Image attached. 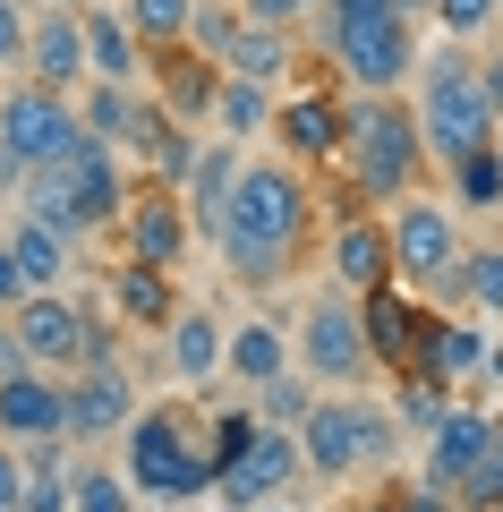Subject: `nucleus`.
Instances as JSON below:
<instances>
[{"instance_id": "1", "label": "nucleus", "mask_w": 503, "mask_h": 512, "mask_svg": "<svg viewBox=\"0 0 503 512\" xmlns=\"http://www.w3.org/2000/svg\"><path fill=\"white\" fill-rule=\"evenodd\" d=\"M307 231H316V188H307V171L282 163V154H248L205 239L222 248V265L239 282L265 291V282H282L307 256Z\"/></svg>"}, {"instance_id": "2", "label": "nucleus", "mask_w": 503, "mask_h": 512, "mask_svg": "<svg viewBox=\"0 0 503 512\" xmlns=\"http://www.w3.org/2000/svg\"><path fill=\"white\" fill-rule=\"evenodd\" d=\"M333 163L350 171V197L367 205V214H384V205L418 197V188L435 180L427 171V146H418V120L401 94H350V128H342V154Z\"/></svg>"}, {"instance_id": "3", "label": "nucleus", "mask_w": 503, "mask_h": 512, "mask_svg": "<svg viewBox=\"0 0 503 512\" xmlns=\"http://www.w3.org/2000/svg\"><path fill=\"white\" fill-rule=\"evenodd\" d=\"M410 120H418V146H427V171L444 180L461 154L495 146V111L478 94V69H469V43H444V52H418L410 69Z\"/></svg>"}, {"instance_id": "4", "label": "nucleus", "mask_w": 503, "mask_h": 512, "mask_svg": "<svg viewBox=\"0 0 503 512\" xmlns=\"http://www.w3.org/2000/svg\"><path fill=\"white\" fill-rule=\"evenodd\" d=\"M120 461H128V487L137 495H214V461L197 444V410H137L120 427Z\"/></svg>"}, {"instance_id": "5", "label": "nucleus", "mask_w": 503, "mask_h": 512, "mask_svg": "<svg viewBox=\"0 0 503 512\" xmlns=\"http://www.w3.org/2000/svg\"><path fill=\"white\" fill-rule=\"evenodd\" d=\"M290 367H299L307 384H333V393H350V384H367L376 376V359H367V333H359V299L350 291H307V308H299V325H290Z\"/></svg>"}, {"instance_id": "6", "label": "nucleus", "mask_w": 503, "mask_h": 512, "mask_svg": "<svg viewBox=\"0 0 503 512\" xmlns=\"http://www.w3.org/2000/svg\"><path fill=\"white\" fill-rule=\"evenodd\" d=\"M324 60H333V86H350V94H410L418 26H401L393 9H376V18H324Z\"/></svg>"}, {"instance_id": "7", "label": "nucleus", "mask_w": 503, "mask_h": 512, "mask_svg": "<svg viewBox=\"0 0 503 512\" xmlns=\"http://www.w3.org/2000/svg\"><path fill=\"white\" fill-rule=\"evenodd\" d=\"M384 239H393V282L401 291H435L444 299V282H452V265H461V214H452L444 197H401V205H384Z\"/></svg>"}, {"instance_id": "8", "label": "nucleus", "mask_w": 503, "mask_h": 512, "mask_svg": "<svg viewBox=\"0 0 503 512\" xmlns=\"http://www.w3.org/2000/svg\"><path fill=\"white\" fill-rule=\"evenodd\" d=\"M77 137H86V128H77V103H69V94L35 86V77H26V86H9V94H0V146L18 154L26 171L60 163V154H69Z\"/></svg>"}, {"instance_id": "9", "label": "nucleus", "mask_w": 503, "mask_h": 512, "mask_svg": "<svg viewBox=\"0 0 503 512\" xmlns=\"http://www.w3.org/2000/svg\"><path fill=\"white\" fill-rule=\"evenodd\" d=\"M342 128H350V94L342 86H299V94H273V146H282V163L316 171L342 154Z\"/></svg>"}, {"instance_id": "10", "label": "nucleus", "mask_w": 503, "mask_h": 512, "mask_svg": "<svg viewBox=\"0 0 503 512\" xmlns=\"http://www.w3.org/2000/svg\"><path fill=\"white\" fill-rule=\"evenodd\" d=\"M299 478H307V470H299V436H290V427H256V436L214 470V504H222V512H248V504L290 495Z\"/></svg>"}, {"instance_id": "11", "label": "nucleus", "mask_w": 503, "mask_h": 512, "mask_svg": "<svg viewBox=\"0 0 503 512\" xmlns=\"http://www.w3.org/2000/svg\"><path fill=\"white\" fill-rule=\"evenodd\" d=\"M60 180V197H69V214H77V231H111L120 222V205H128V154H111L103 137H77L60 163H43Z\"/></svg>"}, {"instance_id": "12", "label": "nucleus", "mask_w": 503, "mask_h": 512, "mask_svg": "<svg viewBox=\"0 0 503 512\" xmlns=\"http://www.w3.org/2000/svg\"><path fill=\"white\" fill-rule=\"evenodd\" d=\"M111 231H120V256H128V265H154V274H180V265H188V214H180V188L137 180Z\"/></svg>"}, {"instance_id": "13", "label": "nucleus", "mask_w": 503, "mask_h": 512, "mask_svg": "<svg viewBox=\"0 0 503 512\" xmlns=\"http://www.w3.org/2000/svg\"><path fill=\"white\" fill-rule=\"evenodd\" d=\"M9 333H18L26 367H43V376H77V359H86V308L69 291H26L9 308Z\"/></svg>"}, {"instance_id": "14", "label": "nucleus", "mask_w": 503, "mask_h": 512, "mask_svg": "<svg viewBox=\"0 0 503 512\" xmlns=\"http://www.w3.org/2000/svg\"><path fill=\"white\" fill-rule=\"evenodd\" d=\"M486 453H495V410H461V402H452L444 419L427 427V478H418V487H435V495L461 504L469 478L486 470Z\"/></svg>"}, {"instance_id": "15", "label": "nucleus", "mask_w": 503, "mask_h": 512, "mask_svg": "<svg viewBox=\"0 0 503 512\" xmlns=\"http://www.w3.org/2000/svg\"><path fill=\"white\" fill-rule=\"evenodd\" d=\"M137 419V376L120 367H77L69 376V444L94 453V444H120V427Z\"/></svg>"}, {"instance_id": "16", "label": "nucleus", "mask_w": 503, "mask_h": 512, "mask_svg": "<svg viewBox=\"0 0 503 512\" xmlns=\"http://www.w3.org/2000/svg\"><path fill=\"white\" fill-rule=\"evenodd\" d=\"M324 282L333 291H376V282H393V239H384V214H367V205H342V222L324 231Z\"/></svg>"}, {"instance_id": "17", "label": "nucleus", "mask_w": 503, "mask_h": 512, "mask_svg": "<svg viewBox=\"0 0 503 512\" xmlns=\"http://www.w3.org/2000/svg\"><path fill=\"white\" fill-rule=\"evenodd\" d=\"M299 470L324 478V487H350L359 478V410H350V393H316V410H307L299 427Z\"/></svg>"}, {"instance_id": "18", "label": "nucleus", "mask_w": 503, "mask_h": 512, "mask_svg": "<svg viewBox=\"0 0 503 512\" xmlns=\"http://www.w3.org/2000/svg\"><path fill=\"white\" fill-rule=\"evenodd\" d=\"M359 333H367L376 376H384V367L410 376V367H418V342H427V308H418L401 282H376V291H359Z\"/></svg>"}, {"instance_id": "19", "label": "nucleus", "mask_w": 503, "mask_h": 512, "mask_svg": "<svg viewBox=\"0 0 503 512\" xmlns=\"http://www.w3.org/2000/svg\"><path fill=\"white\" fill-rule=\"evenodd\" d=\"M52 436H69V376H43V367L0 376V444H52Z\"/></svg>"}, {"instance_id": "20", "label": "nucleus", "mask_w": 503, "mask_h": 512, "mask_svg": "<svg viewBox=\"0 0 503 512\" xmlns=\"http://www.w3.org/2000/svg\"><path fill=\"white\" fill-rule=\"evenodd\" d=\"M26 77L52 86V94L86 86V35H77V9H60V0L26 9Z\"/></svg>"}, {"instance_id": "21", "label": "nucleus", "mask_w": 503, "mask_h": 512, "mask_svg": "<svg viewBox=\"0 0 503 512\" xmlns=\"http://www.w3.org/2000/svg\"><path fill=\"white\" fill-rule=\"evenodd\" d=\"M69 103H77V128H86V137H103L111 154H137V137L162 120V103H154L145 86H103V77H86Z\"/></svg>"}, {"instance_id": "22", "label": "nucleus", "mask_w": 503, "mask_h": 512, "mask_svg": "<svg viewBox=\"0 0 503 512\" xmlns=\"http://www.w3.org/2000/svg\"><path fill=\"white\" fill-rule=\"evenodd\" d=\"M77 35H86V77H103V86H145V43L128 35L120 0H77Z\"/></svg>"}, {"instance_id": "23", "label": "nucleus", "mask_w": 503, "mask_h": 512, "mask_svg": "<svg viewBox=\"0 0 503 512\" xmlns=\"http://www.w3.org/2000/svg\"><path fill=\"white\" fill-rule=\"evenodd\" d=\"M162 367H171L188 393H197V384H214V376H222V316L180 299V308H171V325H162Z\"/></svg>"}, {"instance_id": "24", "label": "nucleus", "mask_w": 503, "mask_h": 512, "mask_svg": "<svg viewBox=\"0 0 503 512\" xmlns=\"http://www.w3.org/2000/svg\"><path fill=\"white\" fill-rule=\"evenodd\" d=\"M145 77H154V103H162V120H205L214 111V86H222V69L205 52H154L145 60Z\"/></svg>"}, {"instance_id": "25", "label": "nucleus", "mask_w": 503, "mask_h": 512, "mask_svg": "<svg viewBox=\"0 0 503 512\" xmlns=\"http://www.w3.org/2000/svg\"><path fill=\"white\" fill-rule=\"evenodd\" d=\"M239 163H248V146H231V137H197V154H188V180H180V214L188 231H214L222 197H231Z\"/></svg>"}, {"instance_id": "26", "label": "nucleus", "mask_w": 503, "mask_h": 512, "mask_svg": "<svg viewBox=\"0 0 503 512\" xmlns=\"http://www.w3.org/2000/svg\"><path fill=\"white\" fill-rule=\"evenodd\" d=\"M222 376H231L239 393H256V384L290 376V333L273 325V316H248V325H222Z\"/></svg>"}, {"instance_id": "27", "label": "nucleus", "mask_w": 503, "mask_h": 512, "mask_svg": "<svg viewBox=\"0 0 503 512\" xmlns=\"http://www.w3.org/2000/svg\"><path fill=\"white\" fill-rule=\"evenodd\" d=\"M486 367V333L478 325H452V316H427V342H418V367L410 376H435L452 393V384H469Z\"/></svg>"}, {"instance_id": "28", "label": "nucleus", "mask_w": 503, "mask_h": 512, "mask_svg": "<svg viewBox=\"0 0 503 512\" xmlns=\"http://www.w3.org/2000/svg\"><path fill=\"white\" fill-rule=\"evenodd\" d=\"M111 308H120L128 333H162L171 325V308H180V291H171V274H154V265H111Z\"/></svg>"}, {"instance_id": "29", "label": "nucleus", "mask_w": 503, "mask_h": 512, "mask_svg": "<svg viewBox=\"0 0 503 512\" xmlns=\"http://www.w3.org/2000/svg\"><path fill=\"white\" fill-rule=\"evenodd\" d=\"M0 248L18 256V274L35 282V291H60V282H69V265H77V239L43 231V222H26V214H9V239H0Z\"/></svg>"}, {"instance_id": "30", "label": "nucleus", "mask_w": 503, "mask_h": 512, "mask_svg": "<svg viewBox=\"0 0 503 512\" xmlns=\"http://www.w3.org/2000/svg\"><path fill=\"white\" fill-rule=\"evenodd\" d=\"M222 77H248V86H273V94H282V77H290V35H282V26H248V18H239V35L222 43Z\"/></svg>"}, {"instance_id": "31", "label": "nucleus", "mask_w": 503, "mask_h": 512, "mask_svg": "<svg viewBox=\"0 0 503 512\" xmlns=\"http://www.w3.org/2000/svg\"><path fill=\"white\" fill-rule=\"evenodd\" d=\"M205 120H214V137H231V146H256V137L273 128V86L222 77V86H214V111H205Z\"/></svg>"}, {"instance_id": "32", "label": "nucleus", "mask_w": 503, "mask_h": 512, "mask_svg": "<svg viewBox=\"0 0 503 512\" xmlns=\"http://www.w3.org/2000/svg\"><path fill=\"white\" fill-rule=\"evenodd\" d=\"M444 299H461V308H486V316H503V239H461V265H452Z\"/></svg>"}, {"instance_id": "33", "label": "nucleus", "mask_w": 503, "mask_h": 512, "mask_svg": "<svg viewBox=\"0 0 503 512\" xmlns=\"http://www.w3.org/2000/svg\"><path fill=\"white\" fill-rule=\"evenodd\" d=\"M444 188L461 197V214H503V154H495V146L461 154V163L444 171Z\"/></svg>"}, {"instance_id": "34", "label": "nucleus", "mask_w": 503, "mask_h": 512, "mask_svg": "<svg viewBox=\"0 0 503 512\" xmlns=\"http://www.w3.org/2000/svg\"><path fill=\"white\" fill-rule=\"evenodd\" d=\"M137 504H145V495L128 487L111 461H77V470H69V512H137Z\"/></svg>"}, {"instance_id": "35", "label": "nucleus", "mask_w": 503, "mask_h": 512, "mask_svg": "<svg viewBox=\"0 0 503 512\" xmlns=\"http://www.w3.org/2000/svg\"><path fill=\"white\" fill-rule=\"evenodd\" d=\"M120 18H128V35L145 43V60H154V52H171V43L188 35V0H120Z\"/></svg>"}, {"instance_id": "36", "label": "nucleus", "mask_w": 503, "mask_h": 512, "mask_svg": "<svg viewBox=\"0 0 503 512\" xmlns=\"http://www.w3.org/2000/svg\"><path fill=\"white\" fill-rule=\"evenodd\" d=\"M248 410H256V427H299L307 410H316V384L290 367V376H273V384H256L248 393Z\"/></svg>"}, {"instance_id": "37", "label": "nucleus", "mask_w": 503, "mask_h": 512, "mask_svg": "<svg viewBox=\"0 0 503 512\" xmlns=\"http://www.w3.org/2000/svg\"><path fill=\"white\" fill-rule=\"evenodd\" d=\"M427 18L444 26V43H469V52H478V43H495V35H503V9H495V0H435Z\"/></svg>"}, {"instance_id": "38", "label": "nucleus", "mask_w": 503, "mask_h": 512, "mask_svg": "<svg viewBox=\"0 0 503 512\" xmlns=\"http://www.w3.org/2000/svg\"><path fill=\"white\" fill-rule=\"evenodd\" d=\"M239 35V0H188V35H180V52H205L222 69V43Z\"/></svg>"}, {"instance_id": "39", "label": "nucleus", "mask_w": 503, "mask_h": 512, "mask_svg": "<svg viewBox=\"0 0 503 512\" xmlns=\"http://www.w3.org/2000/svg\"><path fill=\"white\" fill-rule=\"evenodd\" d=\"M350 410H359V478H367V470H393V461H401L393 410H384V402H359V393H350Z\"/></svg>"}, {"instance_id": "40", "label": "nucleus", "mask_w": 503, "mask_h": 512, "mask_svg": "<svg viewBox=\"0 0 503 512\" xmlns=\"http://www.w3.org/2000/svg\"><path fill=\"white\" fill-rule=\"evenodd\" d=\"M444 384H435V376H401V393H393V427H435V419H444Z\"/></svg>"}, {"instance_id": "41", "label": "nucleus", "mask_w": 503, "mask_h": 512, "mask_svg": "<svg viewBox=\"0 0 503 512\" xmlns=\"http://www.w3.org/2000/svg\"><path fill=\"white\" fill-rule=\"evenodd\" d=\"M239 18H248V26H282V35H290V26L324 18V0H239Z\"/></svg>"}, {"instance_id": "42", "label": "nucleus", "mask_w": 503, "mask_h": 512, "mask_svg": "<svg viewBox=\"0 0 503 512\" xmlns=\"http://www.w3.org/2000/svg\"><path fill=\"white\" fill-rule=\"evenodd\" d=\"M461 512H503V419H495V453H486V470L469 478Z\"/></svg>"}, {"instance_id": "43", "label": "nucleus", "mask_w": 503, "mask_h": 512, "mask_svg": "<svg viewBox=\"0 0 503 512\" xmlns=\"http://www.w3.org/2000/svg\"><path fill=\"white\" fill-rule=\"evenodd\" d=\"M26 69V0H0V77Z\"/></svg>"}, {"instance_id": "44", "label": "nucleus", "mask_w": 503, "mask_h": 512, "mask_svg": "<svg viewBox=\"0 0 503 512\" xmlns=\"http://www.w3.org/2000/svg\"><path fill=\"white\" fill-rule=\"evenodd\" d=\"M469 69H478V94H486V111L503 120V35H495V43H478V52H469Z\"/></svg>"}, {"instance_id": "45", "label": "nucleus", "mask_w": 503, "mask_h": 512, "mask_svg": "<svg viewBox=\"0 0 503 512\" xmlns=\"http://www.w3.org/2000/svg\"><path fill=\"white\" fill-rule=\"evenodd\" d=\"M393 487V478H384ZM393 512H461L452 495H435V487H393Z\"/></svg>"}, {"instance_id": "46", "label": "nucleus", "mask_w": 503, "mask_h": 512, "mask_svg": "<svg viewBox=\"0 0 503 512\" xmlns=\"http://www.w3.org/2000/svg\"><path fill=\"white\" fill-rule=\"evenodd\" d=\"M18 487H26V461L18 444H0V512H18Z\"/></svg>"}, {"instance_id": "47", "label": "nucleus", "mask_w": 503, "mask_h": 512, "mask_svg": "<svg viewBox=\"0 0 503 512\" xmlns=\"http://www.w3.org/2000/svg\"><path fill=\"white\" fill-rule=\"evenodd\" d=\"M26 291H35V282H26V274H18V256H9V248H0V316H9V308H18V299H26Z\"/></svg>"}, {"instance_id": "48", "label": "nucleus", "mask_w": 503, "mask_h": 512, "mask_svg": "<svg viewBox=\"0 0 503 512\" xmlns=\"http://www.w3.org/2000/svg\"><path fill=\"white\" fill-rule=\"evenodd\" d=\"M18 188H26V163L9 146H0V205H18Z\"/></svg>"}, {"instance_id": "49", "label": "nucleus", "mask_w": 503, "mask_h": 512, "mask_svg": "<svg viewBox=\"0 0 503 512\" xmlns=\"http://www.w3.org/2000/svg\"><path fill=\"white\" fill-rule=\"evenodd\" d=\"M376 9H393V0H324V18H376Z\"/></svg>"}, {"instance_id": "50", "label": "nucleus", "mask_w": 503, "mask_h": 512, "mask_svg": "<svg viewBox=\"0 0 503 512\" xmlns=\"http://www.w3.org/2000/svg\"><path fill=\"white\" fill-rule=\"evenodd\" d=\"M26 367V350H18V333H9V316H0V376H18Z\"/></svg>"}, {"instance_id": "51", "label": "nucleus", "mask_w": 503, "mask_h": 512, "mask_svg": "<svg viewBox=\"0 0 503 512\" xmlns=\"http://www.w3.org/2000/svg\"><path fill=\"white\" fill-rule=\"evenodd\" d=\"M427 9H435V0H393V18H401V26H427Z\"/></svg>"}, {"instance_id": "52", "label": "nucleus", "mask_w": 503, "mask_h": 512, "mask_svg": "<svg viewBox=\"0 0 503 512\" xmlns=\"http://www.w3.org/2000/svg\"><path fill=\"white\" fill-rule=\"evenodd\" d=\"M478 376H486V384H503V350H486V367H478Z\"/></svg>"}, {"instance_id": "53", "label": "nucleus", "mask_w": 503, "mask_h": 512, "mask_svg": "<svg viewBox=\"0 0 503 512\" xmlns=\"http://www.w3.org/2000/svg\"><path fill=\"white\" fill-rule=\"evenodd\" d=\"M367 512H393V487H384V495H376V504H367Z\"/></svg>"}, {"instance_id": "54", "label": "nucleus", "mask_w": 503, "mask_h": 512, "mask_svg": "<svg viewBox=\"0 0 503 512\" xmlns=\"http://www.w3.org/2000/svg\"><path fill=\"white\" fill-rule=\"evenodd\" d=\"M248 512H290V504H282V495H273V504H248Z\"/></svg>"}, {"instance_id": "55", "label": "nucleus", "mask_w": 503, "mask_h": 512, "mask_svg": "<svg viewBox=\"0 0 503 512\" xmlns=\"http://www.w3.org/2000/svg\"><path fill=\"white\" fill-rule=\"evenodd\" d=\"M495 9H503V0H495Z\"/></svg>"}, {"instance_id": "56", "label": "nucleus", "mask_w": 503, "mask_h": 512, "mask_svg": "<svg viewBox=\"0 0 503 512\" xmlns=\"http://www.w3.org/2000/svg\"><path fill=\"white\" fill-rule=\"evenodd\" d=\"M214 512H222V504H214Z\"/></svg>"}]
</instances>
